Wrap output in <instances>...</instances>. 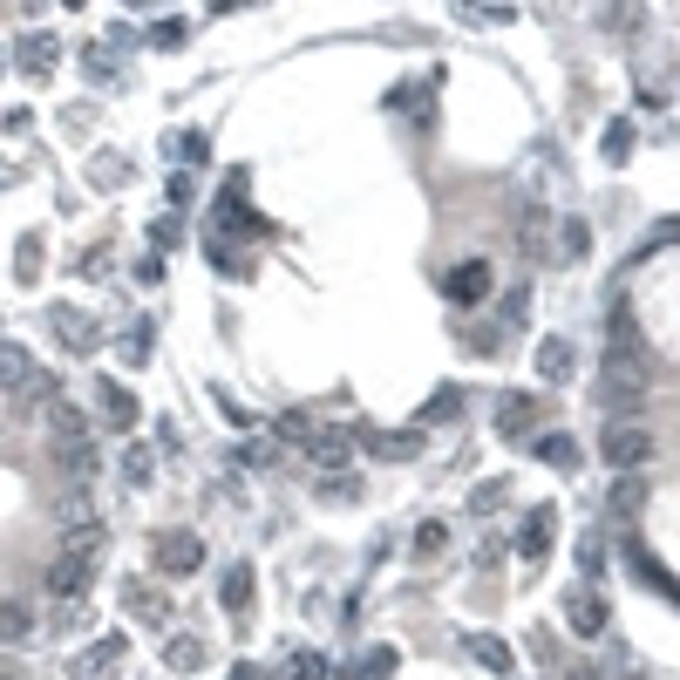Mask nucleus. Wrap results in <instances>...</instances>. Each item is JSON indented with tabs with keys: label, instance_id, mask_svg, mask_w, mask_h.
Here are the masks:
<instances>
[{
	"label": "nucleus",
	"instance_id": "obj_1",
	"mask_svg": "<svg viewBox=\"0 0 680 680\" xmlns=\"http://www.w3.org/2000/svg\"><path fill=\"white\" fill-rule=\"evenodd\" d=\"M598 456H606V469H619V476L647 469V456H654L647 422H613V429H606V443H598Z\"/></svg>",
	"mask_w": 680,
	"mask_h": 680
},
{
	"label": "nucleus",
	"instance_id": "obj_2",
	"mask_svg": "<svg viewBox=\"0 0 680 680\" xmlns=\"http://www.w3.org/2000/svg\"><path fill=\"white\" fill-rule=\"evenodd\" d=\"M150 558H156V572H164V579H191L197 565H205V538H197V531H156Z\"/></svg>",
	"mask_w": 680,
	"mask_h": 680
},
{
	"label": "nucleus",
	"instance_id": "obj_3",
	"mask_svg": "<svg viewBox=\"0 0 680 680\" xmlns=\"http://www.w3.org/2000/svg\"><path fill=\"white\" fill-rule=\"evenodd\" d=\"M48 422H55V463L62 469H96V450H89V422L83 415H68V409H48Z\"/></svg>",
	"mask_w": 680,
	"mask_h": 680
},
{
	"label": "nucleus",
	"instance_id": "obj_4",
	"mask_svg": "<svg viewBox=\"0 0 680 680\" xmlns=\"http://www.w3.org/2000/svg\"><path fill=\"white\" fill-rule=\"evenodd\" d=\"M443 300H450V306H484V300H490V266H484V259H463V266H450V279H443Z\"/></svg>",
	"mask_w": 680,
	"mask_h": 680
},
{
	"label": "nucleus",
	"instance_id": "obj_5",
	"mask_svg": "<svg viewBox=\"0 0 680 680\" xmlns=\"http://www.w3.org/2000/svg\"><path fill=\"white\" fill-rule=\"evenodd\" d=\"M647 388V361H606V409H633Z\"/></svg>",
	"mask_w": 680,
	"mask_h": 680
},
{
	"label": "nucleus",
	"instance_id": "obj_6",
	"mask_svg": "<svg viewBox=\"0 0 680 680\" xmlns=\"http://www.w3.org/2000/svg\"><path fill=\"white\" fill-rule=\"evenodd\" d=\"M34 388V354L21 341H0V395H28Z\"/></svg>",
	"mask_w": 680,
	"mask_h": 680
},
{
	"label": "nucleus",
	"instance_id": "obj_7",
	"mask_svg": "<svg viewBox=\"0 0 680 680\" xmlns=\"http://www.w3.org/2000/svg\"><path fill=\"white\" fill-rule=\"evenodd\" d=\"M130 647H123V633H109V639H96V647L75 660V680H109L116 673V660H123Z\"/></svg>",
	"mask_w": 680,
	"mask_h": 680
},
{
	"label": "nucleus",
	"instance_id": "obj_8",
	"mask_svg": "<svg viewBox=\"0 0 680 680\" xmlns=\"http://www.w3.org/2000/svg\"><path fill=\"white\" fill-rule=\"evenodd\" d=\"M551 538H558V517H551V504H538V510L525 517V531H517V551H525L531 565H538V558L551 551Z\"/></svg>",
	"mask_w": 680,
	"mask_h": 680
},
{
	"label": "nucleus",
	"instance_id": "obj_9",
	"mask_svg": "<svg viewBox=\"0 0 680 680\" xmlns=\"http://www.w3.org/2000/svg\"><path fill=\"white\" fill-rule=\"evenodd\" d=\"M531 422H538V395H504L497 402V435H531Z\"/></svg>",
	"mask_w": 680,
	"mask_h": 680
},
{
	"label": "nucleus",
	"instance_id": "obj_10",
	"mask_svg": "<svg viewBox=\"0 0 680 680\" xmlns=\"http://www.w3.org/2000/svg\"><path fill=\"white\" fill-rule=\"evenodd\" d=\"M252 592H259L252 565H225V579H218V598H225V613H238V619H246V613H252Z\"/></svg>",
	"mask_w": 680,
	"mask_h": 680
},
{
	"label": "nucleus",
	"instance_id": "obj_11",
	"mask_svg": "<svg viewBox=\"0 0 680 680\" xmlns=\"http://www.w3.org/2000/svg\"><path fill=\"white\" fill-rule=\"evenodd\" d=\"M83 585H89V558H55V565H48V592L55 598H83Z\"/></svg>",
	"mask_w": 680,
	"mask_h": 680
},
{
	"label": "nucleus",
	"instance_id": "obj_12",
	"mask_svg": "<svg viewBox=\"0 0 680 680\" xmlns=\"http://www.w3.org/2000/svg\"><path fill=\"white\" fill-rule=\"evenodd\" d=\"M565 626H572V633H585V639H592V633H606V598L572 592V598H565Z\"/></svg>",
	"mask_w": 680,
	"mask_h": 680
},
{
	"label": "nucleus",
	"instance_id": "obj_13",
	"mask_svg": "<svg viewBox=\"0 0 680 680\" xmlns=\"http://www.w3.org/2000/svg\"><path fill=\"white\" fill-rule=\"evenodd\" d=\"M96 395H102V422H109V429H137V395H130L123 381H102Z\"/></svg>",
	"mask_w": 680,
	"mask_h": 680
},
{
	"label": "nucleus",
	"instance_id": "obj_14",
	"mask_svg": "<svg viewBox=\"0 0 680 680\" xmlns=\"http://www.w3.org/2000/svg\"><path fill=\"white\" fill-rule=\"evenodd\" d=\"M55 334H62V347L68 354H96V327L75 306H55Z\"/></svg>",
	"mask_w": 680,
	"mask_h": 680
},
{
	"label": "nucleus",
	"instance_id": "obj_15",
	"mask_svg": "<svg viewBox=\"0 0 680 680\" xmlns=\"http://www.w3.org/2000/svg\"><path fill=\"white\" fill-rule=\"evenodd\" d=\"M572 368H579V347L572 341H544L538 347V375L544 381H572Z\"/></svg>",
	"mask_w": 680,
	"mask_h": 680
},
{
	"label": "nucleus",
	"instance_id": "obj_16",
	"mask_svg": "<svg viewBox=\"0 0 680 680\" xmlns=\"http://www.w3.org/2000/svg\"><path fill=\"white\" fill-rule=\"evenodd\" d=\"M123 606H130L137 619H150V626H164V613H171V598H164V592H150L143 579H130V585H123Z\"/></svg>",
	"mask_w": 680,
	"mask_h": 680
},
{
	"label": "nucleus",
	"instance_id": "obj_17",
	"mask_svg": "<svg viewBox=\"0 0 680 680\" xmlns=\"http://www.w3.org/2000/svg\"><path fill=\"white\" fill-rule=\"evenodd\" d=\"M538 463H551V469H579V443L565 429H551V435H538Z\"/></svg>",
	"mask_w": 680,
	"mask_h": 680
},
{
	"label": "nucleus",
	"instance_id": "obj_18",
	"mask_svg": "<svg viewBox=\"0 0 680 680\" xmlns=\"http://www.w3.org/2000/svg\"><path fill=\"white\" fill-rule=\"evenodd\" d=\"M28 633H34V606L28 598H0V639L14 647V639H28Z\"/></svg>",
	"mask_w": 680,
	"mask_h": 680
},
{
	"label": "nucleus",
	"instance_id": "obj_19",
	"mask_svg": "<svg viewBox=\"0 0 680 680\" xmlns=\"http://www.w3.org/2000/svg\"><path fill=\"white\" fill-rule=\"evenodd\" d=\"M14 62H21V68H34V75H42V68L55 62V42H48V34H21V42H14Z\"/></svg>",
	"mask_w": 680,
	"mask_h": 680
},
{
	"label": "nucleus",
	"instance_id": "obj_20",
	"mask_svg": "<svg viewBox=\"0 0 680 680\" xmlns=\"http://www.w3.org/2000/svg\"><path fill=\"white\" fill-rule=\"evenodd\" d=\"M469 654H476V660H484L490 673H510V647H504V639H497V633H469Z\"/></svg>",
	"mask_w": 680,
	"mask_h": 680
},
{
	"label": "nucleus",
	"instance_id": "obj_21",
	"mask_svg": "<svg viewBox=\"0 0 680 680\" xmlns=\"http://www.w3.org/2000/svg\"><path fill=\"white\" fill-rule=\"evenodd\" d=\"M361 443H375L381 456H415V450H422V429H395V435H368V429H361Z\"/></svg>",
	"mask_w": 680,
	"mask_h": 680
},
{
	"label": "nucleus",
	"instance_id": "obj_22",
	"mask_svg": "<svg viewBox=\"0 0 680 680\" xmlns=\"http://www.w3.org/2000/svg\"><path fill=\"white\" fill-rule=\"evenodd\" d=\"M164 660H171L177 673H191V667H205V639H191V633H177L171 647H164Z\"/></svg>",
	"mask_w": 680,
	"mask_h": 680
},
{
	"label": "nucleus",
	"instance_id": "obj_23",
	"mask_svg": "<svg viewBox=\"0 0 680 680\" xmlns=\"http://www.w3.org/2000/svg\"><path fill=\"white\" fill-rule=\"evenodd\" d=\"M313 463L327 469V476H341V463H347V435H334V429H327V435L313 443Z\"/></svg>",
	"mask_w": 680,
	"mask_h": 680
},
{
	"label": "nucleus",
	"instance_id": "obj_24",
	"mask_svg": "<svg viewBox=\"0 0 680 680\" xmlns=\"http://www.w3.org/2000/svg\"><path fill=\"white\" fill-rule=\"evenodd\" d=\"M443 544H450V525H435V517H429V525H415V558H435Z\"/></svg>",
	"mask_w": 680,
	"mask_h": 680
},
{
	"label": "nucleus",
	"instance_id": "obj_25",
	"mask_svg": "<svg viewBox=\"0 0 680 680\" xmlns=\"http://www.w3.org/2000/svg\"><path fill=\"white\" fill-rule=\"evenodd\" d=\"M102 551V525H75L68 531V558H96Z\"/></svg>",
	"mask_w": 680,
	"mask_h": 680
},
{
	"label": "nucleus",
	"instance_id": "obj_26",
	"mask_svg": "<svg viewBox=\"0 0 680 680\" xmlns=\"http://www.w3.org/2000/svg\"><path fill=\"white\" fill-rule=\"evenodd\" d=\"M598 150H606L613 164H626V156H633V130H626V123H613V130H606V143H598Z\"/></svg>",
	"mask_w": 680,
	"mask_h": 680
},
{
	"label": "nucleus",
	"instance_id": "obj_27",
	"mask_svg": "<svg viewBox=\"0 0 680 680\" xmlns=\"http://www.w3.org/2000/svg\"><path fill=\"white\" fill-rule=\"evenodd\" d=\"M34 266H42V238H21V246H14V272L34 279Z\"/></svg>",
	"mask_w": 680,
	"mask_h": 680
},
{
	"label": "nucleus",
	"instance_id": "obj_28",
	"mask_svg": "<svg viewBox=\"0 0 680 680\" xmlns=\"http://www.w3.org/2000/svg\"><path fill=\"white\" fill-rule=\"evenodd\" d=\"M463 415V402H456V388H443V395H435V402H429V422H456Z\"/></svg>",
	"mask_w": 680,
	"mask_h": 680
},
{
	"label": "nucleus",
	"instance_id": "obj_29",
	"mask_svg": "<svg viewBox=\"0 0 680 680\" xmlns=\"http://www.w3.org/2000/svg\"><path fill=\"white\" fill-rule=\"evenodd\" d=\"M313 490H320V497H334V504H341V497H354V476H347V469H341V476H320V484H313Z\"/></svg>",
	"mask_w": 680,
	"mask_h": 680
},
{
	"label": "nucleus",
	"instance_id": "obj_30",
	"mask_svg": "<svg viewBox=\"0 0 680 680\" xmlns=\"http://www.w3.org/2000/svg\"><path fill=\"white\" fill-rule=\"evenodd\" d=\"M361 673H368V680H388V673H395V647H375V654H368V667H361Z\"/></svg>",
	"mask_w": 680,
	"mask_h": 680
},
{
	"label": "nucleus",
	"instance_id": "obj_31",
	"mask_svg": "<svg viewBox=\"0 0 680 680\" xmlns=\"http://www.w3.org/2000/svg\"><path fill=\"white\" fill-rule=\"evenodd\" d=\"M293 680H327V660H320V654H300V660H293Z\"/></svg>",
	"mask_w": 680,
	"mask_h": 680
},
{
	"label": "nucleus",
	"instance_id": "obj_32",
	"mask_svg": "<svg viewBox=\"0 0 680 680\" xmlns=\"http://www.w3.org/2000/svg\"><path fill=\"white\" fill-rule=\"evenodd\" d=\"M123 476H130V484H150V456L130 450V456H123Z\"/></svg>",
	"mask_w": 680,
	"mask_h": 680
},
{
	"label": "nucleus",
	"instance_id": "obj_33",
	"mask_svg": "<svg viewBox=\"0 0 680 680\" xmlns=\"http://www.w3.org/2000/svg\"><path fill=\"white\" fill-rule=\"evenodd\" d=\"M497 497H504V476H490V484H476V510H497Z\"/></svg>",
	"mask_w": 680,
	"mask_h": 680
},
{
	"label": "nucleus",
	"instance_id": "obj_34",
	"mask_svg": "<svg viewBox=\"0 0 680 680\" xmlns=\"http://www.w3.org/2000/svg\"><path fill=\"white\" fill-rule=\"evenodd\" d=\"M585 246H592V231H585V218H572L565 225V252H585Z\"/></svg>",
	"mask_w": 680,
	"mask_h": 680
},
{
	"label": "nucleus",
	"instance_id": "obj_35",
	"mask_svg": "<svg viewBox=\"0 0 680 680\" xmlns=\"http://www.w3.org/2000/svg\"><path fill=\"white\" fill-rule=\"evenodd\" d=\"M639 497H647V490H639V484H633V476H626V484H619V490H613V510H633V504H639Z\"/></svg>",
	"mask_w": 680,
	"mask_h": 680
},
{
	"label": "nucleus",
	"instance_id": "obj_36",
	"mask_svg": "<svg viewBox=\"0 0 680 680\" xmlns=\"http://www.w3.org/2000/svg\"><path fill=\"white\" fill-rule=\"evenodd\" d=\"M469 14H484V21H517V8H510V0H490V8H469Z\"/></svg>",
	"mask_w": 680,
	"mask_h": 680
},
{
	"label": "nucleus",
	"instance_id": "obj_37",
	"mask_svg": "<svg viewBox=\"0 0 680 680\" xmlns=\"http://www.w3.org/2000/svg\"><path fill=\"white\" fill-rule=\"evenodd\" d=\"M565 680H598V673H592V667H579V673H565Z\"/></svg>",
	"mask_w": 680,
	"mask_h": 680
},
{
	"label": "nucleus",
	"instance_id": "obj_38",
	"mask_svg": "<svg viewBox=\"0 0 680 680\" xmlns=\"http://www.w3.org/2000/svg\"><path fill=\"white\" fill-rule=\"evenodd\" d=\"M231 680H259V673H252V667H238V673H231Z\"/></svg>",
	"mask_w": 680,
	"mask_h": 680
},
{
	"label": "nucleus",
	"instance_id": "obj_39",
	"mask_svg": "<svg viewBox=\"0 0 680 680\" xmlns=\"http://www.w3.org/2000/svg\"><path fill=\"white\" fill-rule=\"evenodd\" d=\"M0 680H28V673H0Z\"/></svg>",
	"mask_w": 680,
	"mask_h": 680
},
{
	"label": "nucleus",
	"instance_id": "obj_40",
	"mask_svg": "<svg viewBox=\"0 0 680 680\" xmlns=\"http://www.w3.org/2000/svg\"><path fill=\"white\" fill-rule=\"evenodd\" d=\"M633 680H639V673H633Z\"/></svg>",
	"mask_w": 680,
	"mask_h": 680
}]
</instances>
